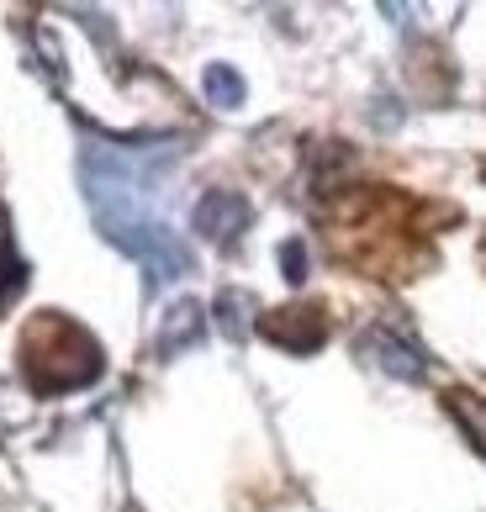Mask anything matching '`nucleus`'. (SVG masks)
Instances as JSON below:
<instances>
[{"instance_id": "f257e3e1", "label": "nucleus", "mask_w": 486, "mask_h": 512, "mask_svg": "<svg viewBox=\"0 0 486 512\" xmlns=\"http://www.w3.org/2000/svg\"><path fill=\"white\" fill-rule=\"evenodd\" d=\"M22 370H27V386L37 396L90 386L101 375V344L80 328V322H69L59 312H43L22 338Z\"/></svg>"}, {"instance_id": "f03ea898", "label": "nucleus", "mask_w": 486, "mask_h": 512, "mask_svg": "<svg viewBox=\"0 0 486 512\" xmlns=\"http://www.w3.org/2000/svg\"><path fill=\"white\" fill-rule=\"evenodd\" d=\"M259 333L270 338V344L280 349H291V354H307L323 344V333H328V322L317 307H286V312H270L265 322H259Z\"/></svg>"}, {"instance_id": "7ed1b4c3", "label": "nucleus", "mask_w": 486, "mask_h": 512, "mask_svg": "<svg viewBox=\"0 0 486 512\" xmlns=\"http://www.w3.org/2000/svg\"><path fill=\"white\" fill-rule=\"evenodd\" d=\"M249 222V201L233 191H212L207 201L196 206V227L207 238H238V227Z\"/></svg>"}, {"instance_id": "20e7f679", "label": "nucleus", "mask_w": 486, "mask_h": 512, "mask_svg": "<svg viewBox=\"0 0 486 512\" xmlns=\"http://www.w3.org/2000/svg\"><path fill=\"white\" fill-rule=\"evenodd\" d=\"M27 286V264L16 259V249H11V238H0V307H11L16 301V291Z\"/></svg>"}, {"instance_id": "39448f33", "label": "nucleus", "mask_w": 486, "mask_h": 512, "mask_svg": "<svg viewBox=\"0 0 486 512\" xmlns=\"http://www.w3.org/2000/svg\"><path fill=\"white\" fill-rule=\"evenodd\" d=\"M196 333H201V312L185 301V307H175V328H164V354L180 349V344H191Z\"/></svg>"}, {"instance_id": "423d86ee", "label": "nucleus", "mask_w": 486, "mask_h": 512, "mask_svg": "<svg viewBox=\"0 0 486 512\" xmlns=\"http://www.w3.org/2000/svg\"><path fill=\"white\" fill-rule=\"evenodd\" d=\"M207 90H212V96H217V106H238L243 101V80H238V74L233 69H207Z\"/></svg>"}, {"instance_id": "0eeeda50", "label": "nucleus", "mask_w": 486, "mask_h": 512, "mask_svg": "<svg viewBox=\"0 0 486 512\" xmlns=\"http://www.w3.org/2000/svg\"><path fill=\"white\" fill-rule=\"evenodd\" d=\"M376 349H381V359H386V365L397 370V375H418V359H407L402 344H391V338H376Z\"/></svg>"}, {"instance_id": "6e6552de", "label": "nucleus", "mask_w": 486, "mask_h": 512, "mask_svg": "<svg viewBox=\"0 0 486 512\" xmlns=\"http://www.w3.org/2000/svg\"><path fill=\"white\" fill-rule=\"evenodd\" d=\"M280 259H286V275H291V280L307 275V270H302V264H307V259H302V243H286V249H280Z\"/></svg>"}]
</instances>
